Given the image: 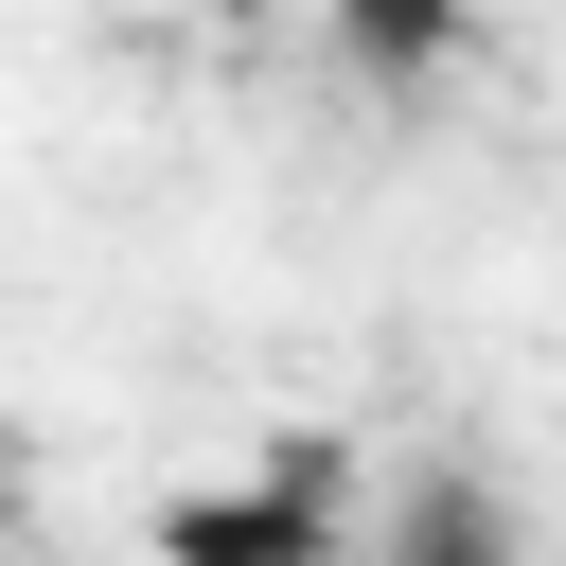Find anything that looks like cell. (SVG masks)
<instances>
[{
	"mask_svg": "<svg viewBox=\"0 0 566 566\" xmlns=\"http://www.w3.org/2000/svg\"><path fill=\"white\" fill-rule=\"evenodd\" d=\"M389 566H513V531H495V495H478V478H424V495H407V531H389Z\"/></svg>",
	"mask_w": 566,
	"mask_h": 566,
	"instance_id": "cell-1",
	"label": "cell"
}]
</instances>
